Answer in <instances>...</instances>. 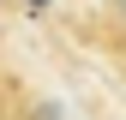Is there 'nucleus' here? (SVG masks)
<instances>
[{
	"label": "nucleus",
	"mask_w": 126,
	"mask_h": 120,
	"mask_svg": "<svg viewBox=\"0 0 126 120\" xmlns=\"http://www.w3.org/2000/svg\"><path fill=\"white\" fill-rule=\"evenodd\" d=\"M42 6H48V0H30V12H42Z\"/></svg>",
	"instance_id": "1"
},
{
	"label": "nucleus",
	"mask_w": 126,
	"mask_h": 120,
	"mask_svg": "<svg viewBox=\"0 0 126 120\" xmlns=\"http://www.w3.org/2000/svg\"><path fill=\"white\" fill-rule=\"evenodd\" d=\"M120 12H126V0H120Z\"/></svg>",
	"instance_id": "2"
}]
</instances>
